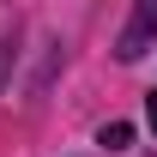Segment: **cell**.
<instances>
[{
	"instance_id": "1",
	"label": "cell",
	"mask_w": 157,
	"mask_h": 157,
	"mask_svg": "<svg viewBox=\"0 0 157 157\" xmlns=\"http://www.w3.org/2000/svg\"><path fill=\"white\" fill-rule=\"evenodd\" d=\"M151 30H157V0H139V6H133V24H127L121 42H115V55L121 60H139L145 48H151Z\"/></svg>"
},
{
	"instance_id": "2",
	"label": "cell",
	"mask_w": 157,
	"mask_h": 157,
	"mask_svg": "<svg viewBox=\"0 0 157 157\" xmlns=\"http://www.w3.org/2000/svg\"><path fill=\"white\" fill-rule=\"evenodd\" d=\"M103 145H109V151H127V145H133V127H127V121H109V127H103Z\"/></svg>"
},
{
	"instance_id": "3",
	"label": "cell",
	"mask_w": 157,
	"mask_h": 157,
	"mask_svg": "<svg viewBox=\"0 0 157 157\" xmlns=\"http://www.w3.org/2000/svg\"><path fill=\"white\" fill-rule=\"evenodd\" d=\"M151 127H157V91H151Z\"/></svg>"
}]
</instances>
